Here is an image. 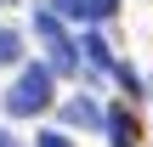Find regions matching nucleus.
Masks as SVG:
<instances>
[{
  "label": "nucleus",
  "mask_w": 153,
  "mask_h": 147,
  "mask_svg": "<svg viewBox=\"0 0 153 147\" xmlns=\"http://www.w3.org/2000/svg\"><path fill=\"white\" fill-rule=\"evenodd\" d=\"M34 142H40V147H74L68 136H62V130H45V136H34Z\"/></svg>",
  "instance_id": "nucleus-9"
},
{
  "label": "nucleus",
  "mask_w": 153,
  "mask_h": 147,
  "mask_svg": "<svg viewBox=\"0 0 153 147\" xmlns=\"http://www.w3.org/2000/svg\"><path fill=\"white\" fill-rule=\"evenodd\" d=\"M51 108V68H23L17 85L6 91V113L11 119H34Z\"/></svg>",
  "instance_id": "nucleus-1"
},
{
  "label": "nucleus",
  "mask_w": 153,
  "mask_h": 147,
  "mask_svg": "<svg viewBox=\"0 0 153 147\" xmlns=\"http://www.w3.org/2000/svg\"><path fill=\"white\" fill-rule=\"evenodd\" d=\"M57 6V17H85V0H51Z\"/></svg>",
  "instance_id": "nucleus-8"
},
{
  "label": "nucleus",
  "mask_w": 153,
  "mask_h": 147,
  "mask_svg": "<svg viewBox=\"0 0 153 147\" xmlns=\"http://www.w3.org/2000/svg\"><path fill=\"white\" fill-rule=\"evenodd\" d=\"M79 51H85V57H91V62H97V68H108V74H114V68H119V62H114V57H108V45H102V34H85V45H79Z\"/></svg>",
  "instance_id": "nucleus-4"
},
{
  "label": "nucleus",
  "mask_w": 153,
  "mask_h": 147,
  "mask_svg": "<svg viewBox=\"0 0 153 147\" xmlns=\"http://www.w3.org/2000/svg\"><path fill=\"white\" fill-rule=\"evenodd\" d=\"M34 34L45 40V51H51V68H57V74H74V68H79V45L62 34V23H57L51 11H40V17H34Z\"/></svg>",
  "instance_id": "nucleus-2"
},
{
  "label": "nucleus",
  "mask_w": 153,
  "mask_h": 147,
  "mask_svg": "<svg viewBox=\"0 0 153 147\" xmlns=\"http://www.w3.org/2000/svg\"><path fill=\"white\" fill-rule=\"evenodd\" d=\"M17 57H23V40H17L11 28H0V68H11Z\"/></svg>",
  "instance_id": "nucleus-5"
},
{
  "label": "nucleus",
  "mask_w": 153,
  "mask_h": 147,
  "mask_svg": "<svg viewBox=\"0 0 153 147\" xmlns=\"http://www.w3.org/2000/svg\"><path fill=\"white\" fill-rule=\"evenodd\" d=\"M62 119H68V125H102V113H97L91 102H74V108H68Z\"/></svg>",
  "instance_id": "nucleus-6"
},
{
  "label": "nucleus",
  "mask_w": 153,
  "mask_h": 147,
  "mask_svg": "<svg viewBox=\"0 0 153 147\" xmlns=\"http://www.w3.org/2000/svg\"><path fill=\"white\" fill-rule=\"evenodd\" d=\"M108 136H114V147H136V142H142V130H136V119H131L125 108L108 113Z\"/></svg>",
  "instance_id": "nucleus-3"
},
{
  "label": "nucleus",
  "mask_w": 153,
  "mask_h": 147,
  "mask_svg": "<svg viewBox=\"0 0 153 147\" xmlns=\"http://www.w3.org/2000/svg\"><path fill=\"white\" fill-rule=\"evenodd\" d=\"M119 0H85V17H114Z\"/></svg>",
  "instance_id": "nucleus-7"
}]
</instances>
